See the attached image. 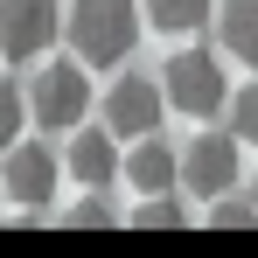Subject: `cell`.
Wrapping results in <instances>:
<instances>
[{"instance_id": "3957f363", "label": "cell", "mask_w": 258, "mask_h": 258, "mask_svg": "<svg viewBox=\"0 0 258 258\" xmlns=\"http://www.w3.org/2000/svg\"><path fill=\"white\" fill-rule=\"evenodd\" d=\"M28 98H35V126H49V133H70L91 112V84L77 63H42L28 77Z\"/></svg>"}, {"instance_id": "7c38bea8", "label": "cell", "mask_w": 258, "mask_h": 258, "mask_svg": "<svg viewBox=\"0 0 258 258\" xmlns=\"http://www.w3.org/2000/svg\"><path fill=\"white\" fill-rule=\"evenodd\" d=\"M28 119H35V98H28V84H0V147H14Z\"/></svg>"}, {"instance_id": "7a4b0ae2", "label": "cell", "mask_w": 258, "mask_h": 258, "mask_svg": "<svg viewBox=\"0 0 258 258\" xmlns=\"http://www.w3.org/2000/svg\"><path fill=\"white\" fill-rule=\"evenodd\" d=\"M168 105L174 112H188V119H210V112H223V63H216L210 49H181V56H168Z\"/></svg>"}, {"instance_id": "2e32d148", "label": "cell", "mask_w": 258, "mask_h": 258, "mask_svg": "<svg viewBox=\"0 0 258 258\" xmlns=\"http://www.w3.org/2000/svg\"><path fill=\"white\" fill-rule=\"evenodd\" d=\"M251 223H258V203H223V196H216L210 230H251Z\"/></svg>"}, {"instance_id": "277c9868", "label": "cell", "mask_w": 258, "mask_h": 258, "mask_svg": "<svg viewBox=\"0 0 258 258\" xmlns=\"http://www.w3.org/2000/svg\"><path fill=\"white\" fill-rule=\"evenodd\" d=\"M0 196H7L21 216H35L42 203H56V154H49V147H28V140H14L7 161H0Z\"/></svg>"}, {"instance_id": "30bf717a", "label": "cell", "mask_w": 258, "mask_h": 258, "mask_svg": "<svg viewBox=\"0 0 258 258\" xmlns=\"http://www.w3.org/2000/svg\"><path fill=\"white\" fill-rule=\"evenodd\" d=\"M112 168H119V154H112V126H105V133H77V140H70V174H77L84 188H105Z\"/></svg>"}, {"instance_id": "4fadbf2b", "label": "cell", "mask_w": 258, "mask_h": 258, "mask_svg": "<svg viewBox=\"0 0 258 258\" xmlns=\"http://www.w3.org/2000/svg\"><path fill=\"white\" fill-rule=\"evenodd\" d=\"M230 133H237L244 147H258V84H244L230 98Z\"/></svg>"}, {"instance_id": "6da1fadb", "label": "cell", "mask_w": 258, "mask_h": 258, "mask_svg": "<svg viewBox=\"0 0 258 258\" xmlns=\"http://www.w3.org/2000/svg\"><path fill=\"white\" fill-rule=\"evenodd\" d=\"M140 14H147V0H70V42H77V56L98 63V70L126 63L133 42H140Z\"/></svg>"}, {"instance_id": "e0dca14e", "label": "cell", "mask_w": 258, "mask_h": 258, "mask_svg": "<svg viewBox=\"0 0 258 258\" xmlns=\"http://www.w3.org/2000/svg\"><path fill=\"white\" fill-rule=\"evenodd\" d=\"M251 203H258V174H251Z\"/></svg>"}, {"instance_id": "ba28073f", "label": "cell", "mask_w": 258, "mask_h": 258, "mask_svg": "<svg viewBox=\"0 0 258 258\" xmlns=\"http://www.w3.org/2000/svg\"><path fill=\"white\" fill-rule=\"evenodd\" d=\"M126 181L140 188V196H168L174 181H181V161L168 154V140H154V133H147V140L133 147V161H126Z\"/></svg>"}, {"instance_id": "9c48e42d", "label": "cell", "mask_w": 258, "mask_h": 258, "mask_svg": "<svg viewBox=\"0 0 258 258\" xmlns=\"http://www.w3.org/2000/svg\"><path fill=\"white\" fill-rule=\"evenodd\" d=\"M216 35H223V56L258 63V0H223L216 7Z\"/></svg>"}, {"instance_id": "8992f818", "label": "cell", "mask_w": 258, "mask_h": 258, "mask_svg": "<svg viewBox=\"0 0 258 258\" xmlns=\"http://www.w3.org/2000/svg\"><path fill=\"white\" fill-rule=\"evenodd\" d=\"M230 181H237V133L230 140L223 133H203V140L181 147V188L188 196L216 203V196H230Z\"/></svg>"}, {"instance_id": "9a60e30c", "label": "cell", "mask_w": 258, "mask_h": 258, "mask_svg": "<svg viewBox=\"0 0 258 258\" xmlns=\"http://www.w3.org/2000/svg\"><path fill=\"white\" fill-rule=\"evenodd\" d=\"M133 223H140V230H181L188 216H181V203H168V196H154V203H147V210L133 216Z\"/></svg>"}, {"instance_id": "8fae6325", "label": "cell", "mask_w": 258, "mask_h": 258, "mask_svg": "<svg viewBox=\"0 0 258 258\" xmlns=\"http://www.w3.org/2000/svg\"><path fill=\"white\" fill-rule=\"evenodd\" d=\"M210 14H216V0H147V21L154 28H174V35L181 28H203Z\"/></svg>"}, {"instance_id": "52a82bcc", "label": "cell", "mask_w": 258, "mask_h": 258, "mask_svg": "<svg viewBox=\"0 0 258 258\" xmlns=\"http://www.w3.org/2000/svg\"><path fill=\"white\" fill-rule=\"evenodd\" d=\"M161 98L168 91L154 84V77H119V84L105 91V126L119 133V140H147V133L161 126Z\"/></svg>"}, {"instance_id": "5b68a950", "label": "cell", "mask_w": 258, "mask_h": 258, "mask_svg": "<svg viewBox=\"0 0 258 258\" xmlns=\"http://www.w3.org/2000/svg\"><path fill=\"white\" fill-rule=\"evenodd\" d=\"M56 21H63L56 0H0V49H7V63H35L56 42Z\"/></svg>"}, {"instance_id": "5bb4252c", "label": "cell", "mask_w": 258, "mask_h": 258, "mask_svg": "<svg viewBox=\"0 0 258 258\" xmlns=\"http://www.w3.org/2000/svg\"><path fill=\"white\" fill-rule=\"evenodd\" d=\"M63 223H70V230H112L119 216H112V203H98V196H91V203H70Z\"/></svg>"}]
</instances>
